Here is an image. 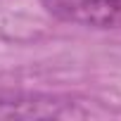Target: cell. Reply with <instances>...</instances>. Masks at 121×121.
<instances>
[{
	"instance_id": "1",
	"label": "cell",
	"mask_w": 121,
	"mask_h": 121,
	"mask_svg": "<svg viewBox=\"0 0 121 121\" xmlns=\"http://www.w3.org/2000/svg\"><path fill=\"white\" fill-rule=\"evenodd\" d=\"M62 22L90 29H121V0H40Z\"/></svg>"
},
{
	"instance_id": "2",
	"label": "cell",
	"mask_w": 121,
	"mask_h": 121,
	"mask_svg": "<svg viewBox=\"0 0 121 121\" xmlns=\"http://www.w3.org/2000/svg\"><path fill=\"white\" fill-rule=\"evenodd\" d=\"M64 114V102L48 97H0V119H57Z\"/></svg>"
}]
</instances>
